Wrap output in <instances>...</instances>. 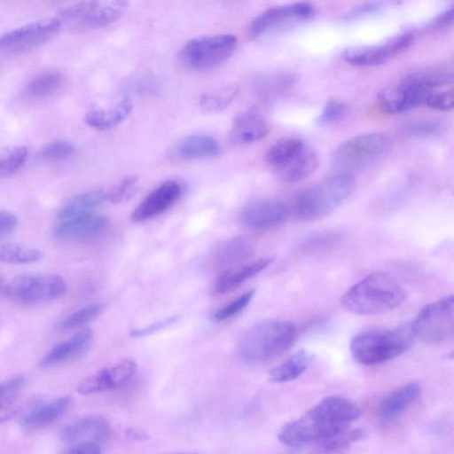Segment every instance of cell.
Masks as SVG:
<instances>
[{
    "label": "cell",
    "instance_id": "1",
    "mask_svg": "<svg viewBox=\"0 0 454 454\" xmlns=\"http://www.w3.org/2000/svg\"><path fill=\"white\" fill-rule=\"evenodd\" d=\"M360 408L342 396H328L303 415L284 425L278 438L283 444L322 448L327 442L350 429L360 416Z\"/></svg>",
    "mask_w": 454,
    "mask_h": 454
},
{
    "label": "cell",
    "instance_id": "2",
    "mask_svg": "<svg viewBox=\"0 0 454 454\" xmlns=\"http://www.w3.org/2000/svg\"><path fill=\"white\" fill-rule=\"evenodd\" d=\"M296 326L283 319L260 322L247 329L237 345V353L246 364L262 365L280 356L294 343Z\"/></svg>",
    "mask_w": 454,
    "mask_h": 454
},
{
    "label": "cell",
    "instance_id": "3",
    "mask_svg": "<svg viewBox=\"0 0 454 454\" xmlns=\"http://www.w3.org/2000/svg\"><path fill=\"white\" fill-rule=\"evenodd\" d=\"M405 297L404 289L393 277L377 271L353 285L340 301L352 313L377 315L397 308Z\"/></svg>",
    "mask_w": 454,
    "mask_h": 454
},
{
    "label": "cell",
    "instance_id": "4",
    "mask_svg": "<svg viewBox=\"0 0 454 454\" xmlns=\"http://www.w3.org/2000/svg\"><path fill=\"white\" fill-rule=\"evenodd\" d=\"M414 338L411 325L393 329H367L352 337L349 349L354 359L360 364L375 365L403 353Z\"/></svg>",
    "mask_w": 454,
    "mask_h": 454
},
{
    "label": "cell",
    "instance_id": "5",
    "mask_svg": "<svg viewBox=\"0 0 454 454\" xmlns=\"http://www.w3.org/2000/svg\"><path fill=\"white\" fill-rule=\"evenodd\" d=\"M355 184V178L351 174L338 172L309 186L294 200L295 216L302 221L325 217L349 197Z\"/></svg>",
    "mask_w": 454,
    "mask_h": 454
},
{
    "label": "cell",
    "instance_id": "6",
    "mask_svg": "<svg viewBox=\"0 0 454 454\" xmlns=\"http://www.w3.org/2000/svg\"><path fill=\"white\" fill-rule=\"evenodd\" d=\"M450 82L447 74L435 71L411 74L398 83L382 90L378 96V103L387 114L403 113L425 105L431 93Z\"/></svg>",
    "mask_w": 454,
    "mask_h": 454
},
{
    "label": "cell",
    "instance_id": "7",
    "mask_svg": "<svg viewBox=\"0 0 454 454\" xmlns=\"http://www.w3.org/2000/svg\"><path fill=\"white\" fill-rule=\"evenodd\" d=\"M390 146L389 137L383 133L359 135L344 141L333 150L331 164L338 172L352 175L384 159Z\"/></svg>",
    "mask_w": 454,
    "mask_h": 454
},
{
    "label": "cell",
    "instance_id": "8",
    "mask_svg": "<svg viewBox=\"0 0 454 454\" xmlns=\"http://www.w3.org/2000/svg\"><path fill=\"white\" fill-rule=\"evenodd\" d=\"M266 158L279 177L288 183L306 178L319 163L317 153L297 137L278 140L270 147Z\"/></svg>",
    "mask_w": 454,
    "mask_h": 454
},
{
    "label": "cell",
    "instance_id": "9",
    "mask_svg": "<svg viewBox=\"0 0 454 454\" xmlns=\"http://www.w3.org/2000/svg\"><path fill=\"white\" fill-rule=\"evenodd\" d=\"M66 292L65 280L54 273H23L11 279L4 288L8 298L26 304L52 301Z\"/></svg>",
    "mask_w": 454,
    "mask_h": 454
},
{
    "label": "cell",
    "instance_id": "10",
    "mask_svg": "<svg viewBox=\"0 0 454 454\" xmlns=\"http://www.w3.org/2000/svg\"><path fill=\"white\" fill-rule=\"evenodd\" d=\"M237 46L232 35L200 36L188 41L180 50L182 64L193 70H207L228 59Z\"/></svg>",
    "mask_w": 454,
    "mask_h": 454
},
{
    "label": "cell",
    "instance_id": "11",
    "mask_svg": "<svg viewBox=\"0 0 454 454\" xmlns=\"http://www.w3.org/2000/svg\"><path fill=\"white\" fill-rule=\"evenodd\" d=\"M453 296L450 294L425 306L411 326L415 337L430 344H442L453 336Z\"/></svg>",
    "mask_w": 454,
    "mask_h": 454
},
{
    "label": "cell",
    "instance_id": "12",
    "mask_svg": "<svg viewBox=\"0 0 454 454\" xmlns=\"http://www.w3.org/2000/svg\"><path fill=\"white\" fill-rule=\"evenodd\" d=\"M57 18L34 21L0 35V58L27 52L51 39L61 27Z\"/></svg>",
    "mask_w": 454,
    "mask_h": 454
},
{
    "label": "cell",
    "instance_id": "13",
    "mask_svg": "<svg viewBox=\"0 0 454 454\" xmlns=\"http://www.w3.org/2000/svg\"><path fill=\"white\" fill-rule=\"evenodd\" d=\"M124 2L100 6L97 0L84 1L59 12L63 22L78 27L95 28L106 26L122 15Z\"/></svg>",
    "mask_w": 454,
    "mask_h": 454
},
{
    "label": "cell",
    "instance_id": "14",
    "mask_svg": "<svg viewBox=\"0 0 454 454\" xmlns=\"http://www.w3.org/2000/svg\"><path fill=\"white\" fill-rule=\"evenodd\" d=\"M412 41L413 35L411 33H403L381 44L347 49L342 52V58L346 62L357 67L380 65L403 51Z\"/></svg>",
    "mask_w": 454,
    "mask_h": 454
},
{
    "label": "cell",
    "instance_id": "15",
    "mask_svg": "<svg viewBox=\"0 0 454 454\" xmlns=\"http://www.w3.org/2000/svg\"><path fill=\"white\" fill-rule=\"evenodd\" d=\"M289 209L286 203L275 199H263L247 204L241 212L242 223L254 230H269L287 220Z\"/></svg>",
    "mask_w": 454,
    "mask_h": 454
},
{
    "label": "cell",
    "instance_id": "16",
    "mask_svg": "<svg viewBox=\"0 0 454 454\" xmlns=\"http://www.w3.org/2000/svg\"><path fill=\"white\" fill-rule=\"evenodd\" d=\"M111 427L108 420L99 415H88L67 425L60 432V439L67 444L93 442L101 443L109 439Z\"/></svg>",
    "mask_w": 454,
    "mask_h": 454
},
{
    "label": "cell",
    "instance_id": "17",
    "mask_svg": "<svg viewBox=\"0 0 454 454\" xmlns=\"http://www.w3.org/2000/svg\"><path fill=\"white\" fill-rule=\"evenodd\" d=\"M180 184L174 180H168L152 191L137 207L131 218L135 222L150 219L168 210L179 199Z\"/></svg>",
    "mask_w": 454,
    "mask_h": 454
},
{
    "label": "cell",
    "instance_id": "18",
    "mask_svg": "<svg viewBox=\"0 0 454 454\" xmlns=\"http://www.w3.org/2000/svg\"><path fill=\"white\" fill-rule=\"evenodd\" d=\"M269 125L255 108H249L238 114L232 121L230 141L235 145L254 143L265 137Z\"/></svg>",
    "mask_w": 454,
    "mask_h": 454
},
{
    "label": "cell",
    "instance_id": "19",
    "mask_svg": "<svg viewBox=\"0 0 454 454\" xmlns=\"http://www.w3.org/2000/svg\"><path fill=\"white\" fill-rule=\"evenodd\" d=\"M108 221L104 215L90 213L64 220H59L54 228L57 237L64 239H83L102 232Z\"/></svg>",
    "mask_w": 454,
    "mask_h": 454
},
{
    "label": "cell",
    "instance_id": "20",
    "mask_svg": "<svg viewBox=\"0 0 454 454\" xmlns=\"http://www.w3.org/2000/svg\"><path fill=\"white\" fill-rule=\"evenodd\" d=\"M71 404L72 400L68 395L40 403L25 414L20 424L22 427L30 431L47 427L62 418Z\"/></svg>",
    "mask_w": 454,
    "mask_h": 454
},
{
    "label": "cell",
    "instance_id": "21",
    "mask_svg": "<svg viewBox=\"0 0 454 454\" xmlns=\"http://www.w3.org/2000/svg\"><path fill=\"white\" fill-rule=\"evenodd\" d=\"M420 392V386L413 382L391 392L380 404L378 414L380 421L383 424L394 422L419 398Z\"/></svg>",
    "mask_w": 454,
    "mask_h": 454
},
{
    "label": "cell",
    "instance_id": "22",
    "mask_svg": "<svg viewBox=\"0 0 454 454\" xmlns=\"http://www.w3.org/2000/svg\"><path fill=\"white\" fill-rule=\"evenodd\" d=\"M93 330L84 328L56 345L42 361V366H51L71 360L85 352L90 346L93 340Z\"/></svg>",
    "mask_w": 454,
    "mask_h": 454
},
{
    "label": "cell",
    "instance_id": "23",
    "mask_svg": "<svg viewBox=\"0 0 454 454\" xmlns=\"http://www.w3.org/2000/svg\"><path fill=\"white\" fill-rule=\"evenodd\" d=\"M272 260L270 257L262 258L239 269L228 270L223 272L215 279L213 285V292L215 294H223L230 292L267 268Z\"/></svg>",
    "mask_w": 454,
    "mask_h": 454
},
{
    "label": "cell",
    "instance_id": "24",
    "mask_svg": "<svg viewBox=\"0 0 454 454\" xmlns=\"http://www.w3.org/2000/svg\"><path fill=\"white\" fill-rule=\"evenodd\" d=\"M220 151V145L215 138L200 134L186 137L175 148L176 155L182 160L212 158Z\"/></svg>",
    "mask_w": 454,
    "mask_h": 454
},
{
    "label": "cell",
    "instance_id": "25",
    "mask_svg": "<svg viewBox=\"0 0 454 454\" xmlns=\"http://www.w3.org/2000/svg\"><path fill=\"white\" fill-rule=\"evenodd\" d=\"M132 102L129 98L121 99L112 109L94 108L84 116V121L90 127L105 130L124 121L131 113Z\"/></svg>",
    "mask_w": 454,
    "mask_h": 454
},
{
    "label": "cell",
    "instance_id": "26",
    "mask_svg": "<svg viewBox=\"0 0 454 454\" xmlns=\"http://www.w3.org/2000/svg\"><path fill=\"white\" fill-rule=\"evenodd\" d=\"M25 385L26 380L21 376L0 384V424L12 418L19 411Z\"/></svg>",
    "mask_w": 454,
    "mask_h": 454
},
{
    "label": "cell",
    "instance_id": "27",
    "mask_svg": "<svg viewBox=\"0 0 454 454\" xmlns=\"http://www.w3.org/2000/svg\"><path fill=\"white\" fill-rule=\"evenodd\" d=\"M105 200L106 199V192H104L92 191L79 194L67 201L60 208L58 214V220L93 213V210Z\"/></svg>",
    "mask_w": 454,
    "mask_h": 454
},
{
    "label": "cell",
    "instance_id": "28",
    "mask_svg": "<svg viewBox=\"0 0 454 454\" xmlns=\"http://www.w3.org/2000/svg\"><path fill=\"white\" fill-rule=\"evenodd\" d=\"M309 361L310 357L304 350L293 354L270 372V381L273 383H286L297 379L306 371Z\"/></svg>",
    "mask_w": 454,
    "mask_h": 454
},
{
    "label": "cell",
    "instance_id": "29",
    "mask_svg": "<svg viewBox=\"0 0 454 454\" xmlns=\"http://www.w3.org/2000/svg\"><path fill=\"white\" fill-rule=\"evenodd\" d=\"M63 80V75L59 71H44L29 81L26 87V92L35 98L49 97L61 87Z\"/></svg>",
    "mask_w": 454,
    "mask_h": 454
},
{
    "label": "cell",
    "instance_id": "30",
    "mask_svg": "<svg viewBox=\"0 0 454 454\" xmlns=\"http://www.w3.org/2000/svg\"><path fill=\"white\" fill-rule=\"evenodd\" d=\"M295 17L293 4L271 7L258 15L251 23L249 33L258 36L282 20Z\"/></svg>",
    "mask_w": 454,
    "mask_h": 454
},
{
    "label": "cell",
    "instance_id": "31",
    "mask_svg": "<svg viewBox=\"0 0 454 454\" xmlns=\"http://www.w3.org/2000/svg\"><path fill=\"white\" fill-rule=\"evenodd\" d=\"M43 258V253L35 247H28L16 243L0 245V262L10 264H27L38 262Z\"/></svg>",
    "mask_w": 454,
    "mask_h": 454
},
{
    "label": "cell",
    "instance_id": "32",
    "mask_svg": "<svg viewBox=\"0 0 454 454\" xmlns=\"http://www.w3.org/2000/svg\"><path fill=\"white\" fill-rule=\"evenodd\" d=\"M237 93L238 89L233 85L206 93L200 99V107L207 114L220 113L231 104Z\"/></svg>",
    "mask_w": 454,
    "mask_h": 454
},
{
    "label": "cell",
    "instance_id": "33",
    "mask_svg": "<svg viewBox=\"0 0 454 454\" xmlns=\"http://www.w3.org/2000/svg\"><path fill=\"white\" fill-rule=\"evenodd\" d=\"M27 157L26 147L21 145L0 147V177H6L18 172Z\"/></svg>",
    "mask_w": 454,
    "mask_h": 454
},
{
    "label": "cell",
    "instance_id": "34",
    "mask_svg": "<svg viewBox=\"0 0 454 454\" xmlns=\"http://www.w3.org/2000/svg\"><path fill=\"white\" fill-rule=\"evenodd\" d=\"M114 388L108 366L82 380L77 386V392L81 395H90Z\"/></svg>",
    "mask_w": 454,
    "mask_h": 454
},
{
    "label": "cell",
    "instance_id": "35",
    "mask_svg": "<svg viewBox=\"0 0 454 454\" xmlns=\"http://www.w3.org/2000/svg\"><path fill=\"white\" fill-rule=\"evenodd\" d=\"M103 309L104 305L100 302L88 304L66 316L59 322V327L62 329L79 327L99 316Z\"/></svg>",
    "mask_w": 454,
    "mask_h": 454
},
{
    "label": "cell",
    "instance_id": "36",
    "mask_svg": "<svg viewBox=\"0 0 454 454\" xmlns=\"http://www.w3.org/2000/svg\"><path fill=\"white\" fill-rule=\"evenodd\" d=\"M75 151L73 143L59 139L44 145L39 151V156L48 160H64L71 158Z\"/></svg>",
    "mask_w": 454,
    "mask_h": 454
},
{
    "label": "cell",
    "instance_id": "37",
    "mask_svg": "<svg viewBox=\"0 0 454 454\" xmlns=\"http://www.w3.org/2000/svg\"><path fill=\"white\" fill-rule=\"evenodd\" d=\"M137 176H129L106 192V199L114 204L129 200L138 190Z\"/></svg>",
    "mask_w": 454,
    "mask_h": 454
},
{
    "label": "cell",
    "instance_id": "38",
    "mask_svg": "<svg viewBox=\"0 0 454 454\" xmlns=\"http://www.w3.org/2000/svg\"><path fill=\"white\" fill-rule=\"evenodd\" d=\"M250 252L251 247L247 241L238 238L223 243L217 254L221 262H230L247 257Z\"/></svg>",
    "mask_w": 454,
    "mask_h": 454
},
{
    "label": "cell",
    "instance_id": "39",
    "mask_svg": "<svg viewBox=\"0 0 454 454\" xmlns=\"http://www.w3.org/2000/svg\"><path fill=\"white\" fill-rule=\"evenodd\" d=\"M254 294V289L242 294L226 306L215 311L212 315V319L215 322H222L236 316L247 306L253 299Z\"/></svg>",
    "mask_w": 454,
    "mask_h": 454
},
{
    "label": "cell",
    "instance_id": "40",
    "mask_svg": "<svg viewBox=\"0 0 454 454\" xmlns=\"http://www.w3.org/2000/svg\"><path fill=\"white\" fill-rule=\"evenodd\" d=\"M348 112L347 105L337 99L329 100L317 117V124H327L340 120Z\"/></svg>",
    "mask_w": 454,
    "mask_h": 454
},
{
    "label": "cell",
    "instance_id": "41",
    "mask_svg": "<svg viewBox=\"0 0 454 454\" xmlns=\"http://www.w3.org/2000/svg\"><path fill=\"white\" fill-rule=\"evenodd\" d=\"M428 107L439 110H450L454 105V91L452 88L439 89L429 95L426 104Z\"/></svg>",
    "mask_w": 454,
    "mask_h": 454
},
{
    "label": "cell",
    "instance_id": "42",
    "mask_svg": "<svg viewBox=\"0 0 454 454\" xmlns=\"http://www.w3.org/2000/svg\"><path fill=\"white\" fill-rule=\"evenodd\" d=\"M177 318H178V317H176V316L170 317L165 318L163 320L157 321V322H155L150 325H147L145 327L139 328V329H134V330L130 331L129 335L133 338H142L145 336L153 334L159 331H161V330L170 326L175 322H176Z\"/></svg>",
    "mask_w": 454,
    "mask_h": 454
},
{
    "label": "cell",
    "instance_id": "43",
    "mask_svg": "<svg viewBox=\"0 0 454 454\" xmlns=\"http://www.w3.org/2000/svg\"><path fill=\"white\" fill-rule=\"evenodd\" d=\"M441 129V124L434 121H418L411 123L406 127V131L415 136H427L438 132Z\"/></svg>",
    "mask_w": 454,
    "mask_h": 454
},
{
    "label": "cell",
    "instance_id": "44",
    "mask_svg": "<svg viewBox=\"0 0 454 454\" xmlns=\"http://www.w3.org/2000/svg\"><path fill=\"white\" fill-rule=\"evenodd\" d=\"M63 452L69 454H99L102 450L100 443L86 442L69 445Z\"/></svg>",
    "mask_w": 454,
    "mask_h": 454
},
{
    "label": "cell",
    "instance_id": "45",
    "mask_svg": "<svg viewBox=\"0 0 454 454\" xmlns=\"http://www.w3.org/2000/svg\"><path fill=\"white\" fill-rule=\"evenodd\" d=\"M18 223L17 217L8 210H0V237L12 232Z\"/></svg>",
    "mask_w": 454,
    "mask_h": 454
},
{
    "label": "cell",
    "instance_id": "46",
    "mask_svg": "<svg viewBox=\"0 0 454 454\" xmlns=\"http://www.w3.org/2000/svg\"><path fill=\"white\" fill-rule=\"evenodd\" d=\"M295 18L305 19L310 17L314 12V7L308 2L293 4Z\"/></svg>",
    "mask_w": 454,
    "mask_h": 454
},
{
    "label": "cell",
    "instance_id": "47",
    "mask_svg": "<svg viewBox=\"0 0 454 454\" xmlns=\"http://www.w3.org/2000/svg\"><path fill=\"white\" fill-rule=\"evenodd\" d=\"M125 437L129 441L144 442L150 439L147 432L137 427H127L124 431Z\"/></svg>",
    "mask_w": 454,
    "mask_h": 454
},
{
    "label": "cell",
    "instance_id": "48",
    "mask_svg": "<svg viewBox=\"0 0 454 454\" xmlns=\"http://www.w3.org/2000/svg\"><path fill=\"white\" fill-rule=\"evenodd\" d=\"M452 20H453V9L450 8V10L438 15L435 18V20H434V25L437 26V27L448 26L449 24L452 23Z\"/></svg>",
    "mask_w": 454,
    "mask_h": 454
},
{
    "label": "cell",
    "instance_id": "49",
    "mask_svg": "<svg viewBox=\"0 0 454 454\" xmlns=\"http://www.w3.org/2000/svg\"><path fill=\"white\" fill-rule=\"evenodd\" d=\"M5 284L4 283L3 278L0 277V293H4Z\"/></svg>",
    "mask_w": 454,
    "mask_h": 454
}]
</instances>
